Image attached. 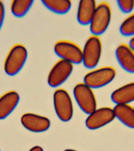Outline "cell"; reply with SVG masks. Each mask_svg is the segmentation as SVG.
I'll use <instances>...</instances> for the list:
<instances>
[{
	"instance_id": "cell-1",
	"label": "cell",
	"mask_w": 134,
	"mask_h": 151,
	"mask_svg": "<svg viewBox=\"0 0 134 151\" xmlns=\"http://www.w3.org/2000/svg\"><path fill=\"white\" fill-rule=\"evenodd\" d=\"M28 50L23 45L18 43L11 48L4 63L5 71L8 75L14 76L23 68L28 58Z\"/></svg>"
},
{
	"instance_id": "cell-2",
	"label": "cell",
	"mask_w": 134,
	"mask_h": 151,
	"mask_svg": "<svg viewBox=\"0 0 134 151\" xmlns=\"http://www.w3.org/2000/svg\"><path fill=\"white\" fill-rule=\"evenodd\" d=\"M111 9L109 4L102 2L98 4L90 24L93 35L99 36L106 30L110 24Z\"/></svg>"
},
{
	"instance_id": "cell-3",
	"label": "cell",
	"mask_w": 134,
	"mask_h": 151,
	"mask_svg": "<svg viewBox=\"0 0 134 151\" xmlns=\"http://www.w3.org/2000/svg\"><path fill=\"white\" fill-rule=\"evenodd\" d=\"M102 51V44L99 36L92 35L87 40L82 50V63L85 67L93 68L98 63Z\"/></svg>"
},
{
	"instance_id": "cell-4",
	"label": "cell",
	"mask_w": 134,
	"mask_h": 151,
	"mask_svg": "<svg viewBox=\"0 0 134 151\" xmlns=\"http://www.w3.org/2000/svg\"><path fill=\"white\" fill-rule=\"evenodd\" d=\"M116 75V70L112 67H104L89 72L84 78V83L92 88L104 87L111 82Z\"/></svg>"
},
{
	"instance_id": "cell-5",
	"label": "cell",
	"mask_w": 134,
	"mask_h": 151,
	"mask_svg": "<svg viewBox=\"0 0 134 151\" xmlns=\"http://www.w3.org/2000/svg\"><path fill=\"white\" fill-rule=\"evenodd\" d=\"M54 51L61 58L72 64L82 63V49L73 42L68 41H60L54 46Z\"/></svg>"
},
{
	"instance_id": "cell-6",
	"label": "cell",
	"mask_w": 134,
	"mask_h": 151,
	"mask_svg": "<svg viewBox=\"0 0 134 151\" xmlns=\"http://www.w3.org/2000/svg\"><path fill=\"white\" fill-rule=\"evenodd\" d=\"M74 95L80 108L85 113L90 114L96 109V101L92 88L84 83L76 85Z\"/></svg>"
},
{
	"instance_id": "cell-7",
	"label": "cell",
	"mask_w": 134,
	"mask_h": 151,
	"mask_svg": "<svg viewBox=\"0 0 134 151\" xmlns=\"http://www.w3.org/2000/svg\"><path fill=\"white\" fill-rule=\"evenodd\" d=\"M54 107L56 114L62 121L68 122L73 114L72 103L69 94L63 89H58L54 94Z\"/></svg>"
},
{
	"instance_id": "cell-8",
	"label": "cell",
	"mask_w": 134,
	"mask_h": 151,
	"mask_svg": "<svg viewBox=\"0 0 134 151\" xmlns=\"http://www.w3.org/2000/svg\"><path fill=\"white\" fill-rule=\"evenodd\" d=\"M73 65L60 60L53 66L48 77L49 86L55 87L61 86L67 80L72 72Z\"/></svg>"
},
{
	"instance_id": "cell-9",
	"label": "cell",
	"mask_w": 134,
	"mask_h": 151,
	"mask_svg": "<svg viewBox=\"0 0 134 151\" xmlns=\"http://www.w3.org/2000/svg\"><path fill=\"white\" fill-rule=\"evenodd\" d=\"M115 118L113 109L102 107L89 114L86 120V125L91 129H96L109 124Z\"/></svg>"
},
{
	"instance_id": "cell-10",
	"label": "cell",
	"mask_w": 134,
	"mask_h": 151,
	"mask_svg": "<svg viewBox=\"0 0 134 151\" xmlns=\"http://www.w3.org/2000/svg\"><path fill=\"white\" fill-rule=\"evenodd\" d=\"M21 121L25 128L36 133L44 132L50 126V122L48 118L32 113L24 114Z\"/></svg>"
},
{
	"instance_id": "cell-11",
	"label": "cell",
	"mask_w": 134,
	"mask_h": 151,
	"mask_svg": "<svg viewBox=\"0 0 134 151\" xmlns=\"http://www.w3.org/2000/svg\"><path fill=\"white\" fill-rule=\"evenodd\" d=\"M115 55L120 67L128 73H134V51L129 45L122 44L117 47Z\"/></svg>"
},
{
	"instance_id": "cell-12",
	"label": "cell",
	"mask_w": 134,
	"mask_h": 151,
	"mask_svg": "<svg viewBox=\"0 0 134 151\" xmlns=\"http://www.w3.org/2000/svg\"><path fill=\"white\" fill-rule=\"evenodd\" d=\"M20 96L14 91L8 92L0 97V119H4L10 115L17 106Z\"/></svg>"
},
{
	"instance_id": "cell-13",
	"label": "cell",
	"mask_w": 134,
	"mask_h": 151,
	"mask_svg": "<svg viewBox=\"0 0 134 151\" xmlns=\"http://www.w3.org/2000/svg\"><path fill=\"white\" fill-rule=\"evenodd\" d=\"M111 99L116 105L129 104L134 101V81L121 86L112 93Z\"/></svg>"
},
{
	"instance_id": "cell-14",
	"label": "cell",
	"mask_w": 134,
	"mask_h": 151,
	"mask_svg": "<svg viewBox=\"0 0 134 151\" xmlns=\"http://www.w3.org/2000/svg\"><path fill=\"white\" fill-rule=\"evenodd\" d=\"M97 4L96 1L84 0L80 1L78 8V21L82 25L90 24L96 10Z\"/></svg>"
},
{
	"instance_id": "cell-15",
	"label": "cell",
	"mask_w": 134,
	"mask_h": 151,
	"mask_svg": "<svg viewBox=\"0 0 134 151\" xmlns=\"http://www.w3.org/2000/svg\"><path fill=\"white\" fill-rule=\"evenodd\" d=\"M115 117L126 127L134 129V107L129 104L116 105L113 108Z\"/></svg>"
},
{
	"instance_id": "cell-16",
	"label": "cell",
	"mask_w": 134,
	"mask_h": 151,
	"mask_svg": "<svg viewBox=\"0 0 134 151\" xmlns=\"http://www.w3.org/2000/svg\"><path fill=\"white\" fill-rule=\"evenodd\" d=\"M42 4L51 11L63 14L68 12L71 7V2L68 0H44Z\"/></svg>"
},
{
	"instance_id": "cell-17",
	"label": "cell",
	"mask_w": 134,
	"mask_h": 151,
	"mask_svg": "<svg viewBox=\"0 0 134 151\" xmlns=\"http://www.w3.org/2000/svg\"><path fill=\"white\" fill-rule=\"evenodd\" d=\"M34 2L32 0H14L11 4L12 13L16 17H22L29 11Z\"/></svg>"
},
{
	"instance_id": "cell-18",
	"label": "cell",
	"mask_w": 134,
	"mask_h": 151,
	"mask_svg": "<svg viewBox=\"0 0 134 151\" xmlns=\"http://www.w3.org/2000/svg\"><path fill=\"white\" fill-rule=\"evenodd\" d=\"M120 32L123 36H134V13L123 21L120 26Z\"/></svg>"
},
{
	"instance_id": "cell-19",
	"label": "cell",
	"mask_w": 134,
	"mask_h": 151,
	"mask_svg": "<svg viewBox=\"0 0 134 151\" xmlns=\"http://www.w3.org/2000/svg\"><path fill=\"white\" fill-rule=\"evenodd\" d=\"M118 6L120 10L125 14L130 13L134 8V1H118Z\"/></svg>"
},
{
	"instance_id": "cell-20",
	"label": "cell",
	"mask_w": 134,
	"mask_h": 151,
	"mask_svg": "<svg viewBox=\"0 0 134 151\" xmlns=\"http://www.w3.org/2000/svg\"><path fill=\"white\" fill-rule=\"evenodd\" d=\"M5 15V6L2 1H0V30L3 25Z\"/></svg>"
},
{
	"instance_id": "cell-21",
	"label": "cell",
	"mask_w": 134,
	"mask_h": 151,
	"mask_svg": "<svg viewBox=\"0 0 134 151\" xmlns=\"http://www.w3.org/2000/svg\"><path fill=\"white\" fill-rule=\"evenodd\" d=\"M29 151H43V149L39 146H35L31 149Z\"/></svg>"
},
{
	"instance_id": "cell-22",
	"label": "cell",
	"mask_w": 134,
	"mask_h": 151,
	"mask_svg": "<svg viewBox=\"0 0 134 151\" xmlns=\"http://www.w3.org/2000/svg\"><path fill=\"white\" fill-rule=\"evenodd\" d=\"M129 45L134 51V36L129 41Z\"/></svg>"
},
{
	"instance_id": "cell-23",
	"label": "cell",
	"mask_w": 134,
	"mask_h": 151,
	"mask_svg": "<svg viewBox=\"0 0 134 151\" xmlns=\"http://www.w3.org/2000/svg\"><path fill=\"white\" fill-rule=\"evenodd\" d=\"M64 151H76L74 150H70V149H68V150H64Z\"/></svg>"
},
{
	"instance_id": "cell-24",
	"label": "cell",
	"mask_w": 134,
	"mask_h": 151,
	"mask_svg": "<svg viewBox=\"0 0 134 151\" xmlns=\"http://www.w3.org/2000/svg\"><path fill=\"white\" fill-rule=\"evenodd\" d=\"M0 151H1V150H0Z\"/></svg>"
},
{
	"instance_id": "cell-25",
	"label": "cell",
	"mask_w": 134,
	"mask_h": 151,
	"mask_svg": "<svg viewBox=\"0 0 134 151\" xmlns=\"http://www.w3.org/2000/svg\"></svg>"
}]
</instances>
